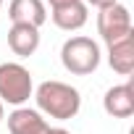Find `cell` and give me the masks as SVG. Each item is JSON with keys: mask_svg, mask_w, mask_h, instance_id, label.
<instances>
[{"mask_svg": "<svg viewBox=\"0 0 134 134\" xmlns=\"http://www.w3.org/2000/svg\"><path fill=\"white\" fill-rule=\"evenodd\" d=\"M37 97V105L40 110H45L50 118H60V121H69L79 113L82 108V97H79V90L66 84V82H58V79H47L37 87L34 92Z\"/></svg>", "mask_w": 134, "mask_h": 134, "instance_id": "6da1fadb", "label": "cell"}, {"mask_svg": "<svg viewBox=\"0 0 134 134\" xmlns=\"http://www.w3.org/2000/svg\"><path fill=\"white\" fill-rule=\"evenodd\" d=\"M60 63L66 71L76 76H87L100 66V47L90 37H69L60 47Z\"/></svg>", "mask_w": 134, "mask_h": 134, "instance_id": "7a4b0ae2", "label": "cell"}, {"mask_svg": "<svg viewBox=\"0 0 134 134\" xmlns=\"http://www.w3.org/2000/svg\"><path fill=\"white\" fill-rule=\"evenodd\" d=\"M34 92V82L29 69L21 63H0V103L19 105L26 103Z\"/></svg>", "mask_w": 134, "mask_h": 134, "instance_id": "3957f363", "label": "cell"}, {"mask_svg": "<svg viewBox=\"0 0 134 134\" xmlns=\"http://www.w3.org/2000/svg\"><path fill=\"white\" fill-rule=\"evenodd\" d=\"M97 32L105 40V45H113V42L124 40L126 34H131L134 29H131V13H129V8L121 5V3L100 8V13H97Z\"/></svg>", "mask_w": 134, "mask_h": 134, "instance_id": "277c9868", "label": "cell"}, {"mask_svg": "<svg viewBox=\"0 0 134 134\" xmlns=\"http://www.w3.org/2000/svg\"><path fill=\"white\" fill-rule=\"evenodd\" d=\"M103 108L113 118H129L134 113V82L129 79L126 84H116L105 92Z\"/></svg>", "mask_w": 134, "mask_h": 134, "instance_id": "5b68a950", "label": "cell"}, {"mask_svg": "<svg viewBox=\"0 0 134 134\" xmlns=\"http://www.w3.org/2000/svg\"><path fill=\"white\" fill-rule=\"evenodd\" d=\"M8 16L13 24H32L37 29L47 21V11L42 0H11Z\"/></svg>", "mask_w": 134, "mask_h": 134, "instance_id": "8992f818", "label": "cell"}, {"mask_svg": "<svg viewBox=\"0 0 134 134\" xmlns=\"http://www.w3.org/2000/svg\"><path fill=\"white\" fill-rule=\"evenodd\" d=\"M8 131L11 134H47L50 126H47V121L37 110H32V108H16L8 116Z\"/></svg>", "mask_w": 134, "mask_h": 134, "instance_id": "52a82bcc", "label": "cell"}, {"mask_svg": "<svg viewBox=\"0 0 134 134\" xmlns=\"http://www.w3.org/2000/svg\"><path fill=\"white\" fill-rule=\"evenodd\" d=\"M8 47L16 55H32L40 47V29L32 24H11L8 29Z\"/></svg>", "mask_w": 134, "mask_h": 134, "instance_id": "ba28073f", "label": "cell"}, {"mask_svg": "<svg viewBox=\"0 0 134 134\" xmlns=\"http://www.w3.org/2000/svg\"><path fill=\"white\" fill-rule=\"evenodd\" d=\"M108 63L116 74H124V76H129L134 71V32L126 34L124 40L108 45Z\"/></svg>", "mask_w": 134, "mask_h": 134, "instance_id": "9c48e42d", "label": "cell"}, {"mask_svg": "<svg viewBox=\"0 0 134 134\" xmlns=\"http://www.w3.org/2000/svg\"><path fill=\"white\" fill-rule=\"evenodd\" d=\"M53 21L63 32L82 29L87 24V5L82 3V0H76V3H69V5H63V8H53Z\"/></svg>", "mask_w": 134, "mask_h": 134, "instance_id": "30bf717a", "label": "cell"}, {"mask_svg": "<svg viewBox=\"0 0 134 134\" xmlns=\"http://www.w3.org/2000/svg\"><path fill=\"white\" fill-rule=\"evenodd\" d=\"M90 5H95V8H108V5H113V3H118V0H87Z\"/></svg>", "mask_w": 134, "mask_h": 134, "instance_id": "8fae6325", "label": "cell"}, {"mask_svg": "<svg viewBox=\"0 0 134 134\" xmlns=\"http://www.w3.org/2000/svg\"><path fill=\"white\" fill-rule=\"evenodd\" d=\"M50 8H63V5H69V3H76V0H47Z\"/></svg>", "mask_w": 134, "mask_h": 134, "instance_id": "7c38bea8", "label": "cell"}, {"mask_svg": "<svg viewBox=\"0 0 134 134\" xmlns=\"http://www.w3.org/2000/svg\"><path fill=\"white\" fill-rule=\"evenodd\" d=\"M47 134H71V131H69V129H60V126H58V129H50Z\"/></svg>", "mask_w": 134, "mask_h": 134, "instance_id": "4fadbf2b", "label": "cell"}, {"mask_svg": "<svg viewBox=\"0 0 134 134\" xmlns=\"http://www.w3.org/2000/svg\"><path fill=\"white\" fill-rule=\"evenodd\" d=\"M5 118V108H3V103H0V121Z\"/></svg>", "mask_w": 134, "mask_h": 134, "instance_id": "5bb4252c", "label": "cell"}, {"mask_svg": "<svg viewBox=\"0 0 134 134\" xmlns=\"http://www.w3.org/2000/svg\"><path fill=\"white\" fill-rule=\"evenodd\" d=\"M0 3H3V0H0Z\"/></svg>", "mask_w": 134, "mask_h": 134, "instance_id": "9a60e30c", "label": "cell"}]
</instances>
